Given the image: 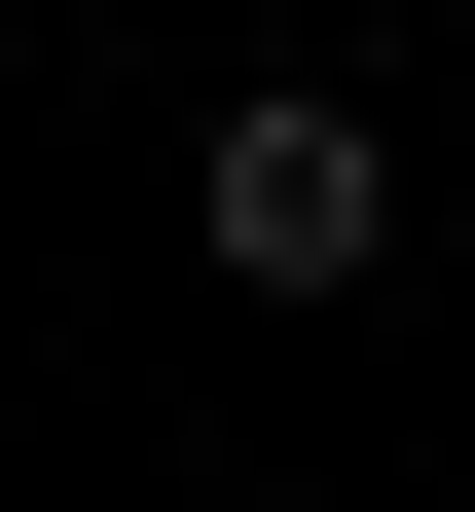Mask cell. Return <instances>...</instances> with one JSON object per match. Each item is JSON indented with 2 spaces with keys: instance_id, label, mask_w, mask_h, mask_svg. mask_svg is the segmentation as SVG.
Returning a JSON list of instances; mask_svg holds the SVG:
<instances>
[{
  "instance_id": "1",
  "label": "cell",
  "mask_w": 475,
  "mask_h": 512,
  "mask_svg": "<svg viewBox=\"0 0 475 512\" xmlns=\"http://www.w3.org/2000/svg\"><path fill=\"white\" fill-rule=\"evenodd\" d=\"M183 220H220V293H366V256H402V110H329V74H256L220 147H183Z\"/></svg>"
}]
</instances>
